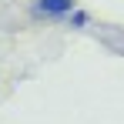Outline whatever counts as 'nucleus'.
I'll return each instance as SVG.
<instances>
[{"instance_id": "obj_1", "label": "nucleus", "mask_w": 124, "mask_h": 124, "mask_svg": "<svg viewBox=\"0 0 124 124\" xmlns=\"http://www.w3.org/2000/svg\"><path fill=\"white\" fill-rule=\"evenodd\" d=\"M74 10V0H34V14L44 17H64Z\"/></svg>"}]
</instances>
